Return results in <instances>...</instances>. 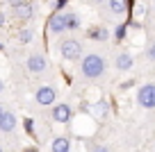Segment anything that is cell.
Returning a JSON list of instances; mask_svg holds the SVG:
<instances>
[{
  "instance_id": "cell-1",
  "label": "cell",
  "mask_w": 155,
  "mask_h": 152,
  "mask_svg": "<svg viewBox=\"0 0 155 152\" xmlns=\"http://www.w3.org/2000/svg\"><path fill=\"white\" fill-rule=\"evenodd\" d=\"M103 73H105V59H103L101 55L91 52V55H87V57L82 59V75L84 77L96 80V77H101Z\"/></svg>"
},
{
  "instance_id": "cell-2",
  "label": "cell",
  "mask_w": 155,
  "mask_h": 152,
  "mask_svg": "<svg viewBox=\"0 0 155 152\" xmlns=\"http://www.w3.org/2000/svg\"><path fill=\"white\" fill-rule=\"evenodd\" d=\"M59 50H62V57L66 59V62H75V59H80V55H82V46H80V41H75V39H64Z\"/></svg>"
},
{
  "instance_id": "cell-3",
  "label": "cell",
  "mask_w": 155,
  "mask_h": 152,
  "mask_svg": "<svg viewBox=\"0 0 155 152\" xmlns=\"http://www.w3.org/2000/svg\"><path fill=\"white\" fill-rule=\"evenodd\" d=\"M137 102L144 109H155V84H144L137 93Z\"/></svg>"
},
{
  "instance_id": "cell-4",
  "label": "cell",
  "mask_w": 155,
  "mask_h": 152,
  "mask_svg": "<svg viewBox=\"0 0 155 152\" xmlns=\"http://www.w3.org/2000/svg\"><path fill=\"white\" fill-rule=\"evenodd\" d=\"M55 98H57V91H55L53 86H41V89L37 91V95H34L37 105H41V107L53 105V102H55Z\"/></svg>"
},
{
  "instance_id": "cell-5",
  "label": "cell",
  "mask_w": 155,
  "mask_h": 152,
  "mask_svg": "<svg viewBox=\"0 0 155 152\" xmlns=\"http://www.w3.org/2000/svg\"><path fill=\"white\" fill-rule=\"evenodd\" d=\"M46 64H48V62H46V57L37 52V55H30V57H28L25 66H28L30 73H44L46 71Z\"/></svg>"
},
{
  "instance_id": "cell-6",
  "label": "cell",
  "mask_w": 155,
  "mask_h": 152,
  "mask_svg": "<svg viewBox=\"0 0 155 152\" xmlns=\"http://www.w3.org/2000/svg\"><path fill=\"white\" fill-rule=\"evenodd\" d=\"M12 14L16 16V18H23V21H28V18H32L34 16V5L32 2H21V5H16L14 9H12Z\"/></svg>"
},
{
  "instance_id": "cell-7",
  "label": "cell",
  "mask_w": 155,
  "mask_h": 152,
  "mask_svg": "<svg viewBox=\"0 0 155 152\" xmlns=\"http://www.w3.org/2000/svg\"><path fill=\"white\" fill-rule=\"evenodd\" d=\"M71 116H73V109L68 105H57L53 109V120H55V123H68Z\"/></svg>"
},
{
  "instance_id": "cell-8",
  "label": "cell",
  "mask_w": 155,
  "mask_h": 152,
  "mask_svg": "<svg viewBox=\"0 0 155 152\" xmlns=\"http://www.w3.org/2000/svg\"><path fill=\"white\" fill-rule=\"evenodd\" d=\"M48 30H50L53 34H59V32H64V30H66V23H64V14L55 11V14L48 18Z\"/></svg>"
},
{
  "instance_id": "cell-9",
  "label": "cell",
  "mask_w": 155,
  "mask_h": 152,
  "mask_svg": "<svg viewBox=\"0 0 155 152\" xmlns=\"http://www.w3.org/2000/svg\"><path fill=\"white\" fill-rule=\"evenodd\" d=\"M14 127H16V116L12 111H2V116H0V129L5 134H9V132H14Z\"/></svg>"
},
{
  "instance_id": "cell-10",
  "label": "cell",
  "mask_w": 155,
  "mask_h": 152,
  "mask_svg": "<svg viewBox=\"0 0 155 152\" xmlns=\"http://www.w3.org/2000/svg\"><path fill=\"white\" fill-rule=\"evenodd\" d=\"M50 150L53 152H71V141L66 136H57L53 141V145H50Z\"/></svg>"
},
{
  "instance_id": "cell-11",
  "label": "cell",
  "mask_w": 155,
  "mask_h": 152,
  "mask_svg": "<svg viewBox=\"0 0 155 152\" xmlns=\"http://www.w3.org/2000/svg\"><path fill=\"white\" fill-rule=\"evenodd\" d=\"M126 9H128V0H110V11L112 14L121 16V14H126Z\"/></svg>"
},
{
  "instance_id": "cell-12",
  "label": "cell",
  "mask_w": 155,
  "mask_h": 152,
  "mask_svg": "<svg viewBox=\"0 0 155 152\" xmlns=\"http://www.w3.org/2000/svg\"><path fill=\"white\" fill-rule=\"evenodd\" d=\"M116 68H119V71H128V68H132V57L128 52H123V55H119V57H116Z\"/></svg>"
},
{
  "instance_id": "cell-13",
  "label": "cell",
  "mask_w": 155,
  "mask_h": 152,
  "mask_svg": "<svg viewBox=\"0 0 155 152\" xmlns=\"http://www.w3.org/2000/svg\"><path fill=\"white\" fill-rule=\"evenodd\" d=\"M64 23H66V30H78L80 27V18H78V14H64Z\"/></svg>"
},
{
  "instance_id": "cell-14",
  "label": "cell",
  "mask_w": 155,
  "mask_h": 152,
  "mask_svg": "<svg viewBox=\"0 0 155 152\" xmlns=\"http://www.w3.org/2000/svg\"><path fill=\"white\" fill-rule=\"evenodd\" d=\"M32 36H34V32H32L30 27L21 30V32H18V43H23V46H25V43H30V41H32Z\"/></svg>"
},
{
  "instance_id": "cell-15",
  "label": "cell",
  "mask_w": 155,
  "mask_h": 152,
  "mask_svg": "<svg viewBox=\"0 0 155 152\" xmlns=\"http://www.w3.org/2000/svg\"><path fill=\"white\" fill-rule=\"evenodd\" d=\"M94 114L103 118V116L107 114V105H105V102H96V105H94Z\"/></svg>"
},
{
  "instance_id": "cell-16",
  "label": "cell",
  "mask_w": 155,
  "mask_h": 152,
  "mask_svg": "<svg viewBox=\"0 0 155 152\" xmlns=\"http://www.w3.org/2000/svg\"><path fill=\"white\" fill-rule=\"evenodd\" d=\"M89 36H91V39H107V32L101 30V27H94L91 32H89Z\"/></svg>"
},
{
  "instance_id": "cell-17",
  "label": "cell",
  "mask_w": 155,
  "mask_h": 152,
  "mask_svg": "<svg viewBox=\"0 0 155 152\" xmlns=\"http://www.w3.org/2000/svg\"><path fill=\"white\" fill-rule=\"evenodd\" d=\"M114 36L121 41V39L126 36V25H119V27H116V32H114Z\"/></svg>"
},
{
  "instance_id": "cell-18",
  "label": "cell",
  "mask_w": 155,
  "mask_h": 152,
  "mask_svg": "<svg viewBox=\"0 0 155 152\" xmlns=\"http://www.w3.org/2000/svg\"><path fill=\"white\" fill-rule=\"evenodd\" d=\"M25 129H28V134H34V123H32V120H25Z\"/></svg>"
},
{
  "instance_id": "cell-19",
  "label": "cell",
  "mask_w": 155,
  "mask_h": 152,
  "mask_svg": "<svg viewBox=\"0 0 155 152\" xmlns=\"http://www.w3.org/2000/svg\"><path fill=\"white\" fill-rule=\"evenodd\" d=\"M66 2H68V0H57V2H55V9H57V11H59V9H62V7H64V5H66Z\"/></svg>"
},
{
  "instance_id": "cell-20",
  "label": "cell",
  "mask_w": 155,
  "mask_h": 152,
  "mask_svg": "<svg viewBox=\"0 0 155 152\" xmlns=\"http://www.w3.org/2000/svg\"><path fill=\"white\" fill-rule=\"evenodd\" d=\"M7 2H9L12 7H16V5H21V2H23V0H7Z\"/></svg>"
},
{
  "instance_id": "cell-21",
  "label": "cell",
  "mask_w": 155,
  "mask_h": 152,
  "mask_svg": "<svg viewBox=\"0 0 155 152\" xmlns=\"http://www.w3.org/2000/svg\"><path fill=\"white\" fill-rule=\"evenodd\" d=\"M150 57L155 59V43H153V48H150Z\"/></svg>"
},
{
  "instance_id": "cell-22",
  "label": "cell",
  "mask_w": 155,
  "mask_h": 152,
  "mask_svg": "<svg viewBox=\"0 0 155 152\" xmlns=\"http://www.w3.org/2000/svg\"><path fill=\"white\" fill-rule=\"evenodd\" d=\"M25 152H39V150H37V147H28Z\"/></svg>"
},
{
  "instance_id": "cell-23",
  "label": "cell",
  "mask_w": 155,
  "mask_h": 152,
  "mask_svg": "<svg viewBox=\"0 0 155 152\" xmlns=\"http://www.w3.org/2000/svg\"><path fill=\"white\" fill-rule=\"evenodd\" d=\"M94 152H107V150H105V147H96Z\"/></svg>"
},
{
  "instance_id": "cell-24",
  "label": "cell",
  "mask_w": 155,
  "mask_h": 152,
  "mask_svg": "<svg viewBox=\"0 0 155 152\" xmlns=\"http://www.w3.org/2000/svg\"><path fill=\"white\" fill-rule=\"evenodd\" d=\"M2 23H5V16H2V14H0V25H2Z\"/></svg>"
},
{
  "instance_id": "cell-25",
  "label": "cell",
  "mask_w": 155,
  "mask_h": 152,
  "mask_svg": "<svg viewBox=\"0 0 155 152\" xmlns=\"http://www.w3.org/2000/svg\"><path fill=\"white\" fill-rule=\"evenodd\" d=\"M89 2H101V0H89Z\"/></svg>"
},
{
  "instance_id": "cell-26",
  "label": "cell",
  "mask_w": 155,
  "mask_h": 152,
  "mask_svg": "<svg viewBox=\"0 0 155 152\" xmlns=\"http://www.w3.org/2000/svg\"><path fill=\"white\" fill-rule=\"evenodd\" d=\"M2 111H5V109H2V107H0V116H2Z\"/></svg>"
},
{
  "instance_id": "cell-27",
  "label": "cell",
  "mask_w": 155,
  "mask_h": 152,
  "mask_svg": "<svg viewBox=\"0 0 155 152\" xmlns=\"http://www.w3.org/2000/svg\"><path fill=\"white\" fill-rule=\"evenodd\" d=\"M0 91H2V82H0Z\"/></svg>"
},
{
  "instance_id": "cell-28",
  "label": "cell",
  "mask_w": 155,
  "mask_h": 152,
  "mask_svg": "<svg viewBox=\"0 0 155 152\" xmlns=\"http://www.w3.org/2000/svg\"><path fill=\"white\" fill-rule=\"evenodd\" d=\"M0 152H2V147H0Z\"/></svg>"
}]
</instances>
